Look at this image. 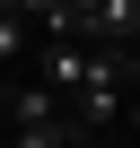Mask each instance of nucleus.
<instances>
[{"instance_id":"f257e3e1","label":"nucleus","mask_w":140,"mask_h":148,"mask_svg":"<svg viewBox=\"0 0 140 148\" xmlns=\"http://www.w3.org/2000/svg\"><path fill=\"white\" fill-rule=\"evenodd\" d=\"M61 18H70V44H88V52L140 44V0H61Z\"/></svg>"},{"instance_id":"f03ea898","label":"nucleus","mask_w":140,"mask_h":148,"mask_svg":"<svg viewBox=\"0 0 140 148\" xmlns=\"http://www.w3.org/2000/svg\"><path fill=\"white\" fill-rule=\"evenodd\" d=\"M79 79H88V52L70 44V35H35V87H53L61 105L79 96Z\"/></svg>"},{"instance_id":"7ed1b4c3","label":"nucleus","mask_w":140,"mask_h":148,"mask_svg":"<svg viewBox=\"0 0 140 148\" xmlns=\"http://www.w3.org/2000/svg\"><path fill=\"white\" fill-rule=\"evenodd\" d=\"M0 113H9V131H26V122H61V96L35 87V79H18L9 96H0Z\"/></svg>"},{"instance_id":"20e7f679","label":"nucleus","mask_w":140,"mask_h":148,"mask_svg":"<svg viewBox=\"0 0 140 148\" xmlns=\"http://www.w3.org/2000/svg\"><path fill=\"white\" fill-rule=\"evenodd\" d=\"M9 148H70V122H26L9 131Z\"/></svg>"},{"instance_id":"39448f33","label":"nucleus","mask_w":140,"mask_h":148,"mask_svg":"<svg viewBox=\"0 0 140 148\" xmlns=\"http://www.w3.org/2000/svg\"><path fill=\"white\" fill-rule=\"evenodd\" d=\"M123 87L140 96V44H123Z\"/></svg>"},{"instance_id":"423d86ee","label":"nucleus","mask_w":140,"mask_h":148,"mask_svg":"<svg viewBox=\"0 0 140 148\" xmlns=\"http://www.w3.org/2000/svg\"><path fill=\"white\" fill-rule=\"evenodd\" d=\"M131 122H140V96H131Z\"/></svg>"}]
</instances>
